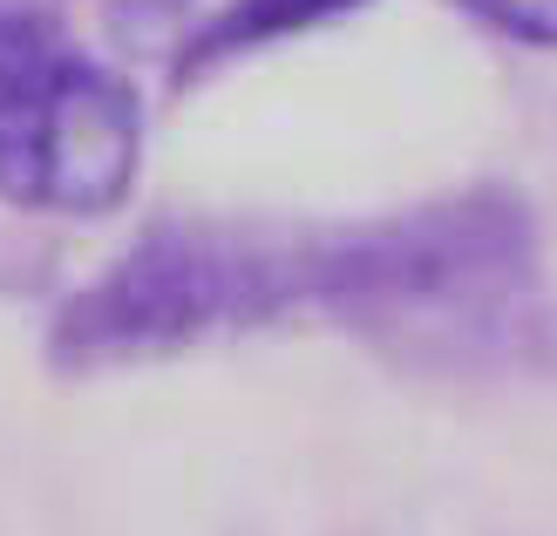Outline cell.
I'll return each instance as SVG.
<instances>
[{"mask_svg": "<svg viewBox=\"0 0 557 536\" xmlns=\"http://www.w3.org/2000/svg\"><path fill=\"white\" fill-rule=\"evenodd\" d=\"M313 299V232L163 217L136 232L48 326L62 374L163 360L218 333H252Z\"/></svg>", "mask_w": 557, "mask_h": 536, "instance_id": "obj_1", "label": "cell"}, {"mask_svg": "<svg viewBox=\"0 0 557 536\" xmlns=\"http://www.w3.org/2000/svg\"><path fill=\"white\" fill-rule=\"evenodd\" d=\"M537 278V224L510 190H456L414 211L313 232V306L347 326L483 320Z\"/></svg>", "mask_w": 557, "mask_h": 536, "instance_id": "obj_2", "label": "cell"}, {"mask_svg": "<svg viewBox=\"0 0 557 536\" xmlns=\"http://www.w3.org/2000/svg\"><path fill=\"white\" fill-rule=\"evenodd\" d=\"M144 171V102L75 48L0 89V204L41 217H109Z\"/></svg>", "mask_w": 557, "mask_h": 536, "instance_id": "obj_3", "label": "cell"}, {"mask_svg": "<svg viewBox=\"0 0 557 536\" xmlns=\"http://www.w3.org/2000/svg\"><path fill=\"white\" fill-rule=\"evenodd\" d=\"M368 0H218V8L184 35L177 62H171V89H198L218 68L245 62L252 48H272L286 35H306V27H326Z\"/></svg>", "mask_w": 557, "mask_h": 536, "instance_id": "obj_4", "label": "cell"}, {"mask_svg": "<svg viewBox=\"0 0 557 536\" xmlns=\"http://www.w3.org/2000/svg\"><path fill=\"white\" fill-rule=\"evenodd\" d=\"M62 41V27H54L41 8H21V0H0V89H14L27 68H41Z\"/></svg>", "mask_w": 557, "mask_h": 536, "instance_id": "obj_5", "label": "cell"}, {"mask_svg": "<svg viewBox=\"0 0 557 536\" xmlns=\"http://www.w3.org/2000/svg\"><path fill=\"white\" fill-rule=\"evenodd\" d=\"M456 8L517 48H557V0H456Z\"/></svg>", "mask_w": 557, "mask_h": 536, "instance_id": "obj_6", "label": "cell"}]
</instances>
